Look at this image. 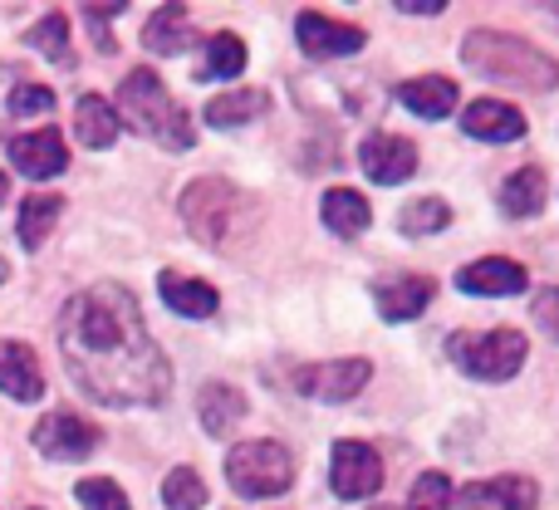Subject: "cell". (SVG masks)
Listing matches in <instances>:
<instances>
[{
	"instance_id": "cell-18",
	"label": "cell",
	"mask_w": 559,
	"mask_h": 510,
	"mask_svg": "<svg viewBox=\"0 0 559 510\" xmlns=\"http://www.w3.org/2000/svg\"><path fill=\"white\" fill-rule=\"evenodd\" d=\"M157 295H163L167 309H177V315H187V319H212L216 309H222L216 285H206V280H197V275H177V270L157 275Z\"/></svg>"
},
{
	"instance_id": "cell-25",
	"label": "cell",
	"mask_w": 559,
	"mask_h": 510,
	"mask_svg": "<svg viewBox=\"0 0 559 510\" xmlns=\"http://www.w3.org/2000/svg\"><path fill=\"white\" fill-rule=\"evenodd\" d=\"M143 45L153 49V55H182L187 45H192V25H187V5H163L153 20L143 25Z\"/></svg>"
},
{
	"instance_id": "cell-29",
	"label": "cell",
	"mask_w": 559,
	"mask_h": 510,
	"mask_svg": "<svg viewBox=\"0 0 559 510\" xmlns=\"http://www.w3.org/2000/svg\"><path fill=\"white\" fill-rule=\"evenodd\" d=\"M447 222H452V206H447L442 197H417V202L403 206V216H397L403 236H437Z\"/></svg>"
},
{
	"instance_id": "cell-26",
	"label": "cell",
	"mask_w": 559,
	"mask_h": 510,
	"mask_svg": "<svg viewBox=\"0 0 559 510\" xmlns=\"http://www.w3.org/2000/svg\"><path fill=\"white\" fill-rule=\"evenodd\" d=\"M265 108H271L265 88H231V94H216L212 104H206V123L212 128H241V123H251V118H261Z\"/></svg>"
},
{
	"instance_id": "cell-13",
	"label": "cell",
	"mask_w": 559,
	"mask_h": 510,
	"mask_svg": "<svg viewBox=\"0 0 559 510\" xmlns=\"http://www.w3.org/2000/svg\"><path fill=\"white\" fill-rule=\"evenodd\" d=\"M432 295H437V285L427 275H383V280H373V305L388 324H407V319H417L427 305H432Z\"/></svg>"
},
{
	"instance_id": "cell-8",
	"label": "cell",
	"mask_w": 559,
	"mask_h": 510,
	"mask_svg": "<svg viewBox=\"0 0 559 510\" xmlns=\"http://www.w3.org/2000/svg\"><path fill=\"white\" fill-rule=\"evenodd\" d=\"M373 378L368 358H334V364H309L295 368V388L319 403H348L354 393H364V383Z\"/></svg>"
},
{
	"instance_id": "cell-33",
	"label": "cell",
	"mask_w": 559,
	"mask_h": 510,
	"mask_svg": "<svg viewBox=\"0 0 559 510\" xmlns=\"http://www.w3.org/2000/svg\"><path fill=\"white\" fill-rule=\"evenodd\" d=\"M49 108H55V88H45V84L10 88V114L15 118H39V114H49Z\"/></svg>"
},
{
	"instance_id": "cell-30",
	"label": "cell",
	"mask_w": 559,
	"mask_h": 510,
	"mask_svg": "<svg viewBox=\"0 0 559 510\" xmlns=\"http://www.w3.org/2000/svg\"><path fill=\"white\" fill-rule=\"evenodd\" d=\"M163 501L167 510H202L206 506V482L192 472V466H177L163 482Z\"/></svg>"
},
{
	"instance_id": "cell-7",
	"label": "cell",
	"mask_w": 559,
	"mask_h": 510,
	"mask_svg": "<svg viewBox=\"0 0 559 510\" xmlns=\"http://www.w3.org/2000/svg\"><path fill=\"white\" fill-rule=\"evenodd\" d=\"M329 486L338 501H368L383 491V456L368 442H334L329 452Z\"/></svg>"
},
{
	"instance_id": "cell-16",
	"label": "cell",
	"mask_w": 559,
	"mask_h": 510,
	"mask_svg": "<svg viewBox=\"0 0 559 510\" xmlns=\"http://www.w3.org/2000/svg\"><path fill=\"white\" fill-rule=\"evenodd\" d=\"M462 128L466 138H481V143H515V138H525V114L506 98H476V104H466Z\"/></svg>"
},
{
	"instance_id": "cell-5",
	"label": "cell",
	"mask_w": 559,
	"mask_h": 510,
	"mask_svg": "<svg viewBox=\"0 0 559 510\" xmlns=\"http://www.w3.org/2000/svg\"><path fill=\"white\" fill-rule=\"evenodd\" d=\"M226 482L246 501H271V496H285L295 486V456L271 437H255V442L226 452Z\"/></svg>"
},
{
	"instance_id": "cell-22",
	"label": "cell",
	"mask_w": 559,
	"mask_h": 510,
	"mask_svg": "<svg viewBox=\"0 0 559 510\" xmlns=\"http://www.w3.org/2000/svg\"><path fill=\"white\" fill-rule=\"evenodd\" d=\"M118 114H114V104L108 98H98V94H84L74 104V133H79V143L84 147H114V138H118Z\"/></svg>"
},
{
	"instance_id": "cell-32",
	"label": "cell",
	"mask_w": 559,
	"mask_h": 510,
	"mask_svg": "<svg viewBox=\"0 0 559 510\" xmlns=\"http://www.w3.org/2000/svg\"><path fill=\"white\" fill-rule=\"evenodd\" d=\"M74 496L84 510H133L128 496L118 491V482H108V476H84V482L74 486Z\"/></svg>"
},
{
	"instance_id": "cell-28",
	"label": "cell",
	"mask_w": 559,
	"mask_h": 510,
	"mask_svg": "<svg viewBox=\"0 0 559 510\" xmlns=\"http://www.w3.org/2000/svg\"><path fill=\"white\" fill-rule=\"evenodd\" d=\"M25 45H29V49H39L45 59H55V64H64V69L74 64V49H69V20L59 15V10H55V15H45L35 29H29Z\"/></svg>"
},
{
	"instance_id": "cell-23",
	"label": "cell",
	"mask_w": 559,
	"mask_h": 510,
	"mask_svg": "<svg viewBox=\"0 0 559 510\" xmlns=\"http://www.w3.org/2000/svg\"><path fill=\"white\" fill-rule=\"evenodd\" d=\"M545 192H550V187H545L540 167H521V173H511L501 182V212L515 216V222H525V216H540Z\"/></svg>"
},
{
	"instance_id": "cell-21",
	"label": "cell",
	"mask_w": 559,
	"mask_h": 510,
	"mask_svg": "<svg viewBox=\"0 0 559 510\" xmlns=\"http://www.w3.org/2000/svg\"><path fill=\"white\" fill-rule=\"evenodd\" d=\"M397 98H403L407 108H413L417 118H447L456 108V79L447 74H423V79H407L403 88H397Z\"/></svg>"
},
{
	"instance_id": "cell-9",
	"label": "cell",
	"mask_w": 559,
	"mask_h": 510,
	"mask_svg": "<svg viewBox=\"0 0 559 510\" xmlns=\"http://www.w3.org/2000/svg\"><path fill=\"white\" fill-rule=\"evenodd\" d=\"M29 442H35V452L49 456V462H84L98 447V432L74 413H49L29 427Z\"/></svg>"
},
{
	"instance_id": "cell-34",
	"label": "cell",
	"mask_w": 559,
	"mask_h": 510,
	"mask_svg": "<svg viewBox=\"0 0 559 510\" xmlns=\"http://www.w3.org/2000/svg\"><path fill=\"white\" fill-rule=\"evenodd\" d=\"M118 10H123V5H104V10H94V5H88V10H84L88 29H94V45H98V55H114V39H108V20H114Z\"/></svg>"
},
{
	"instance_id": "cell-38",
	"label": "cell",
	"mask_w": 559,
	"mask_h": 510,
	"mask_svg": "<svg viewBox=\"0 0 559 510\" xmlns=\"http://www.w3.org/2000/svg\"><path fill=\"white\" fill-rule=\"evenodd\" d=\"M373 510H397V506H373Z\"/></svg>"
},
{
	"instance_id": "cell-10",
	"label": "cell",
	"mask_w": 559,
	"mask_h": 510,
	"mask_svg": "<svg viewBox=\"0 0 559 510\" xmlns=\"http://www.w3.org/2000/svg\"><path fill=\"white\" fill-rule=\"evenodd\" d=\"M295 39H299V49H305L309 59H344V55H358L368 35L358 25H344V20L319 15V10H299Z\"/></svg>"
},
{
	"instance_id": "cell-14",
	"label": "cell",
	"mask_w": 559,
	"mask_h": 510,
	"mask_svg": "<svg viewBox=\"0 0 559 510\" xmlns=\"http://www.w3.org/2000/svg\"><path fill=\"white\" fill-rule=\"evenodd\" d=\"M0 393L15 403H35L45 398V368H39L35 348L20 339H0Z\"/></svg>"
},
{
	"instance_id": "cell-24",
	"label": "cell",
	"mask_w": 559,
	"mask_h": 510,
	"mask_svg": "<svg viewBox=\"0 0 559 510\" xmlns=\"http://www.w3.org/2000/svg\"><path fill=\"white\" fill-rule=\"evenodd\" d=\"M59 212H64V197H55V192L25 197V202H20V226H15L20 246H25V251H39V246H45V236L55 232Z\"/></svg>"
},
{
	"instance_id": "cell-36",
	"label": "cell",
	"mask_w": 559,
	"mask_h": 510,
	"mask_svg": "<svg viewBox=\"0 0 559 510\" xmlns=\"http://www.w3.org/2000/svg\"><path fill=\"white\" fill-rule=\"evenodd\" d=\"M5 197H10V182H5V173H0V206H5Z\"/></svg>"
},
{
	"instance_id": "cell-2",
	"label": "cell",
	"mask_w": 559,
	"mask_h": 510,
	"mask_svg": "<svg viewBox=\"0 0 559 510\" xmlns=\"http://www.w3.org/2000/svg\"><path fill=\"white\" fill-rule=\"evenodd\" d=\"M177 216H182L187 236L202 241L206 251H241L261 226V206L255 197H246L226 177H197L187 182V192L177 197Z\"/></svg>"
},
{
	"instance_id": "cell-12",
	"label": "cell",
	"mask_w": 559,
	"mask_h": 510,
	"mask_svg": "<svg viewBox=\"0 0 559 510\" xmlns=\"http://www.w3.org/2000/svg\"><path fill=\"white\" fill-rule=\"evenodd\" d=\"M5 153L15 163V173L29 177V182H49V177H59L69 167V147L59 138V128H35V133L10 138Z\"/></svg>"
},
{
	"instance_id": "cell-19",
	"label": "cell",
	"mask_w": 559,
	"mask_h": 510,
	"mask_svg": "<svg viewBox=\"0 0 559 510\" xmlns=\"http://www.w3.org/2000/svg\"><path fill=\"white\" fill-rule=\"evenodd\" d=\"M246 407H251L246 393L231 383H206L202 398H197V417H202V427L212 437H231L236 427L246 423Z\"/></svg>"
},
{
	"instance_id": "cell-20",
	"label": "cell",
	"mask_w": 559,
	"mask_h": 510,
	"mask_svg": "<svg viewBox=\"0 0 559 510\" xmlns=\"http://www.w3.org/2000/svg\"><path fill=\"white\" fill-rule=\"evenodd\" d=\"M319 216H324V226L334 236L354 241V236L368 232V222H373V206H368V197H358L354 187H329L324 202H319Z\"/></svg>"
},
{
	"instance_id": "cell-1",
	"label": "cell",
	"mask_w": 559,
	"mask_h": 510,
	"mask_svg": "<svg viewBox=\"0 0 559 510\" xmlns=\"http://www.w3.org/2000/svg\"><path fill=\"white\" fill-rule=\"evenodd\" d=\"M59 354L79 393L104 407H157L173 388V364L147 334L143 309L123 285L79 289L59 309Z\"/></svg>"
},
{
	"instance_id": "cell-35",
	"label": "cell",
	"mask_w": 559,
	"mask_h": 510,
	"mask_svg": "<svg viewBox=\"0 0 559 510\" xmlns=\"http://www.w3.org/2000/svg\"><path fill=\"white\" fill-rule=\"evenodd\" d=\"M535 319H540V329L559 344V289H540V295H535Z\"/></svg>"
},
{
	"instance_id": "cell-37",
	"label": "cell",
	"mask_w": 559,
	"mask_h": 510,
	"mask_svg": "<svg viewBox=\"0 0 559 510\" xmlns=\"http://www.w3.org/2000/svg\"><path fill=\"white\" fill-rule=\"evenodd\" d=\"M0 280H5V260H0Z\"/></svg>"
},
{
	"instance_id": "cell-27",
	"label": "cell",
	"mask_w": 559,
	"mask_h": 510,
	"mask_svg": "<svg viewBox=\"0 0 559 510\" xmlns=\"http://www.w3.org/2000/svg\"><path fill=\"white\" fill-rule=\"evenodd\" d=\"M241 69H246V45H241V35L222 29V35L206 39V55H202V69H197V79H236Z\"/></svg>"
},
{
	"instance_id": "cell-3",
	"label": "cell",
	"mask_w": 559,
	"mask_h": 510,
	"mask_svg": "<svg viewBox=\"0 0 559 510\" xmlns=\"http://www.w3.org/2000/svg\"><path fill=\"white\" fill-rule=\"evenodd\" d=\"M462 64L476 74L496 79V84L511 88H531V94H550L559 84V64L545 55L540 45L521 35H506V29H472L462 39Z\"/></svg>"
},
{
	"instance_id": "cell-6",
	"label": "cell",
	"mask_w": 559,
	"mask_h": 510,
	"mask_svg": "<svg viewBox=\"0 0 559 510\" xmlns=\"http://www.w3.org/2000/svg\"><path fill=\"white\" fill-rule=\"evenodd\" d=\"M447 354H452V364L462 373L481 378V383H506V378H515L525 368L531 344H525L521 329H486V334L466 329V334L447 339Z\"/></svg>"
},
{
	"instance_id": "cell-4",
	"label": "cell",
	"mask_w": 559,
	"mask_h": 510,
	"mask_svg": "<svg viewBox=\"0 0 559 510\" xmlns=\"http://www.w3.org/2000/svg\"><path fill=\"white\" fill-rule=\"evenodd\" d=\"M114 114H118V123H128L143 138H153V143L167 147V153H187V147L197 143L192 118L182 114V104L167 94V84L153 74V69H133V74L118 84Z\"/></svg>"
},
{
	"instance_id": "cell-11",
	"label": "cell",
	"mask_w": 559,
	"mask_h": 510,
	"mask_svg": "<svg viewBox=\"0 0 559 510\" xmlns=\"http://www.w3.org/2000/svg\"><path fill=\"white\" fill-rule=\"evenodd\" d=\"M358 167L368 173V182L397 187L417 173V147L397 133H368L364 143H358Z\"/></svg>"
},
{
	"instance_id": "cell-17",
	"label": "cell",
	"mask_w": 559,
	"mask_h": 510,
	"mask_svg": "<svg viewBox=\"0 0 559 510\" xmlns=\"http://www.w3.org/2000/svg\"><path fill=\"white\" fill-rule=\"evenodd\" d=\"M456 285H462L466 295L501 299V295H521V289L531 285V275H525V265L511 256H486V260H472V265L456 275Z\"/></svg>"
},
{
	"instance_id": "cell-31",
	"label": "cell",
	"mask_w": 559,
	"mask_h": 510,
	"mask_svg": "<svg viewBox=\"0 0 559 510\" xmlns=\"http://www.w3.org/2000/svg\"><path fill=\"white\" fill-rule=\"evenodd\" d=\"M407 510H452V476L447 472H423L407 491Z\"/></svg>"
},
{
	"instance_id": "cell-15",
	"label": "cell",
	"mask_w": 559,
	"mask_h": 510,
	"mask_svg": "<svg viewBox=\"0 0 559 510\" xmlns=\"http://www.w3.org/2000/svg\"><path fill=\"white\" fill-rule=\"evenodd\" d=\"M462 510H535L540 486L531 476H491V482H472L462 486Z\"/></svg>"
}]
</instances>
